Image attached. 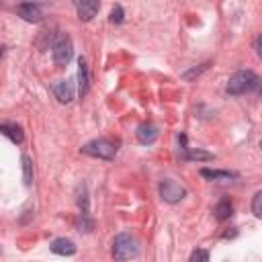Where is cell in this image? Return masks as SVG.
<instances>
[{"label":"cell","instance_id":"cell-1","mask_svg":"<svg viewBox=\"0 0 262 262\" xmlns=\"http://www.w3.org/2000/svg\"><path fill=\"white\" fill-rule=\"evenodd\" d=\"M258 84H260V78L252 70H239V72H235L227 80V94L239 96V94H246V92L256 90Z\"/></svg>","mask_w":262,"mask_h":262},{"label":"cell","instance_id":"cell-2","mask_svg":"<svg viewBox=\"0 0 262 262\" xmlns=\"http://www.w3.org/2000/svg\"><path fill=\"white\" fill-rule=\"evenodd\" d=\"M113 256L117 260H131L139 256V242L135 239V235L123 231L117 233L113 239Z\"/></svg>","mask_w":262,"mask_h":262},{"label":"cell","instance_id":"cell-3","mask_svg":"<svg viewBox=\"0 0 262 262\" xmlns=\"http://www.w3.org/2000/svg\"><path fill=\"white\" fill-rule=\"evenodd\" d=\"M117 149H119V143L113 139H106V137L92 139V141L82 145V154L98 158V160H113L117 156Z\"/></svg>","mask_w":262,"mask_h":262},{"label":"cell","instance_id":"cell-4","mask_svg":"<svg viewBox=\"0 0 262 262\" xmlns=\"http://www.w3.org/2000/svg\"><path fill=\"white\" fill-rule=\"evenodd\" d=\"M51 55H53V61L57 66H68L70 63V59L74 57V43H72L70 35H66V33L57 35V39L51 45Z\"/></svg>","mask_w":262,"mask_h":262},{"label":"cell","instance_id":"cell-5","mask_svg":"<svg viewBox=\"0 0 262 262\" xmlns=\"http://www.w3.org/2000/svg\"><path fill=\"white\" fill-rule=\"evenodd\" d=\"M158 190H160V196L166 201V203H180L184 196H186V188L180 184V182H176L174 178H164L162 182H160V186H158Z\"/></svg>","mask_w":262,"mask_h":262},{"label":"cell","instance_id":"cell-6","mask_svg":"<svg viewBox=\"0 0 262 262\" xmlns=\"http://www.w3.org/2000/svg\"><path fill=\"white\" fill-rule=\"evenodd\" d=\"M51 92L61 104H68V102L74 100V84H72V80H59V82L51 84Z\"/></svg>","mask_w":262,"mask_h":262},{"label":"cell","instance_id":"cell-7","mask_svg":"<svg viewBox=\"0 0 262 262\" xmlns=\"http://www.w3.org/2000/svg\"><path fill=\"white\" fill-rule=\"evenodd\" d=\"M74 4H76V12H78V18H80V20H84V23L92 20V18L96 16L98 8H100L98 0H76Z\"/></svg>","mask_w":262,"mask_h":262},{"label":"cell","instance_id":"cell-8","mask_svg":"<svg viewBox=\"0 0 262 262\" xmlns=\"http://www.w3.org/2000/svg\"><path fill=\"white\" fill-rule=\"evenodd\" d=\"M16 14H18L20 18H25L27 23H39V20L43 18V10H41L37 4H33V2H23V4H18V6H16Z\"/></svg>","mask_w":262,"mask_h":262},{"label":"cell","instance_id":"cell-9","mask_svg":"<svg viewBox=\"0 0 262 262\" xmlns=\"http://www.w3.org/2000/svg\"><path fill=\"white\" fill-rule=\"evenodd\" d=\"M90 90V74H88V63L84 57L78 59V94L84 98Z\"/></svg>","mask_w":262,"mask_h":262},{"label":"cell","instance_id":"cell-10","mask_svg":"<svg viewBox=\"0 0 262 262\" xmlns=\"http://www.w3.org/2000/svg\"><path fill=\"white\" fill-rule=\"evenodd\" d=\"M49 250L57 256H74L76 254V244L68 237H55L51 244H49Z\"/></svg>","mask_w":262,"mask_h":262},{"label":"cell","instance_id":"cell-11","mask_svg":"<svg viewBox=\"0 0 262 262\" xmlns=\"http://www.w3.org/2000/svg\"><path fill=\"white\" fill-rule=\"evenodd\" d=\"M156 139H158V127H156V125H151V123L139 125V129H137V141H139L141 145H149V143H154Z\"/></svg>","mask_w":262,"mask_h":262},{"label":"cell","instance_id":"cell-12","mask_svg":"<svg viewBox=\"0 0 262 262\" xmlns=\"http://www.w3.org/2000/svg\"><path fill=\"white\" fill-rule=\"evenodd\" d=\"M0 131H2L10 141H14V143H23V139H25L23 127L16 125V123H2V125H0Z\"/></svg>","mask_w":262,"mask_h":262},{"label":"cell","instance_id":"cell-13","mask_svg":"<svg viewBox=\"0 0 262 262\" xmlns=\"http://www.w3.org/2000/svg\"><path fill=\"white\" fill-rule=\"evenodd\" d=\"M215 156L205 151V149H196V147H186L182 149V160H188V162H199V160H213Z\"/></svg>","mask_w":262,"mask_h":262},{"label":"cell","instance_id":"cell-14","mask_svg":"<svg viewBox=\"0 0 262 262\" xmlns=\"http://www.w3.org/2000/svg\"><path fill=\"white\" fill-rule=\"evenodd\" d=\"M213 213H215V217H217L219 221H225V219L231 217V213H233V205H231L227 199H223V201H219V203L215 205Z\"/></svg>","mask_w":262,"mask_h":262},{"label":"cell","instance_id":"cell-15","mask_svg":"<svg viewBox=\"0 0 262 262\" xmlns=\"http://www.w3.org/2000/svg\"><path fill=\"white\" fill-rule=\"evenodd\" d=\"M201 176L211 178V180H217V178H235L237 174L235 172H229V170H209V168H203L201 170Z\"/></svg>","mask_w":262,"mask_h":262},{"label":"cell","instance_id":"cell-16","mask_svg":"<svg viewBox=\"0 0 262 262\" xmlns=\"http://www.w3.org/2000/svg\"><path fill=\"white\" fill-rule=\"evenodd\" d=\"M20 162H23V180L27 186H31L33 184V162L29 156H23Z\"/></svg>","mask_w":262,"mask_h":262},{"label":"cell","instance_id":"cell-17","mask_svg":"<svg viewBox=\"0 0 262 262\" xmlns=\"http://www.w3.org/2000/svg\"><path fill=\"white\" fill-rule=\"evenodd\" d=\"M252 213H254L258 219H262V190H258V192L254 194V199H252Z\"/></svg>","mask_w":262,"mask_h":262},{"label":"cell","instance_id":"cell-18","mask_svg":"<svg viewBox=\"0 0 262 262\" xmlns=\"http://www.w3.org/2000/svg\"><path fill=\"white\" fill-rule=\"evenodd\" d=\"M209 260V252L207 250H194L190 254V262H207Z\"/></svg>","mask_w":262,"mask_h":262},{"label":"cell","instance_id":"cell-19","mask_svg":"<svg viewBox=\"0 0 262 262\" xmlns=\"http://www.w3.org/2000/svg\"><path fill=\"white\" fill-rule=\"evenodd\" d=\"M123 16H125V12H123V8L117 4V6L111 10V23H117V25H119V23H123Z\"/></svg>","mask_w":262,"mask_h":262},{"label":"cell","instance_id":"cell-20","mask_svg":"<svg viewBox=\"0 0 262 262\" xmlns=\"http://www.w3.org/2000/svg\"><path fill=\"white\" fill-rule=\"evenodd\" d=\"M207 68H209V63H203L201 68H194V70H190V72H186V74H184V80H192L194 76H199V74H201V72H205Z\"/></svg>","mask_w":262,"mask_h":262},{"label":"cell","instance_id":"cell-21","mask_svg":"<svg viewBox=\"0 0 262 262\" xmlns=\"http://www.w3.org/2000/svg\"><path fill=\"white\" fill-rule=\"evenodd\" d=\"M254 49H256V55H258V59L262 61V33L256 37V41H254Z\"/></svg>","mask_w":262,"mask_h":262},{"label":"cell","instance_id":"cell-22","mask_svg":"<svg viewBox=\"0 0 262 262\" xmlns=\"http://www.w3.org/2000/svg\"><path fill=\"white\" fill-rule=\"evenodd\" d=\"M86 217H88V213H82V221H84ZM80 227H88V229H90V227H92V223H90V221H86V223H82Z\"/></svg>","mask_w":262,"mask_h":262},{"label":"cell","instance_id":"cell-23","mask_svg":"<svg viewBox=\"0 0 262 262\" xmlns=\"http://www.w3.org/2000/svg\"><path fill=\"white\" fill-rule=\"evenodd\" d=\"M256 92H258V94H262V80H260V84H258V88H256Z\"/></svg>","mask_w":262,"mask_h":262},{"label":"cell","instance_id":"cell-24","mask_svg":"<svg viewBox=\"0 0 262 262\" xmlns=\"http://www.w3.org/2000/svg\"><path fill=\"white\" fill-rule=\"evenodd\" d=\"M260 149H262V139H260Z\"/></svg>","mask_w":262,"mask_h":262}]
</instances>
